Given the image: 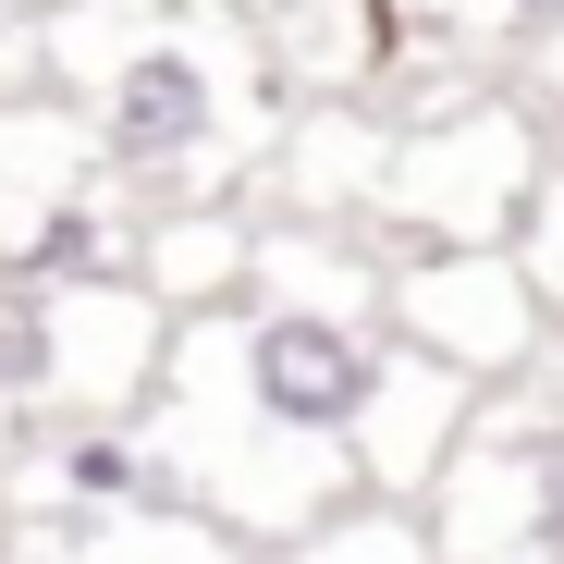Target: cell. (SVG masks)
<instances>
[{
  "label": "cell",
  "mask_w": 564,
  "mask_h": 564,
  "mask_svg": "<svg viewBox=\"0 0 564 564\" xmlns=\"http://www.w3.org/2000/svg\"><path fill=\"white\" fill-rule=\"evenodd\" d=\"M37 86L99 123L111 172L135 184H221L258 123V50L234 0H50L37 13Z\"/></svg>",
  "instance_id": "6da1fadb"
},
{
  "label": "cell",
  "mask_w": 564,
  "mask_h": 564,
  "mask_svg": "<svg viewBox=\"0 0 564 564\" xmlns=\"http://www.w3.org/2000/svg\"><path fill=\"white\" fill-rule=\"evenodd\" d=\"M197 368L234 393L246 430L344 454L368 430V405H381V381H393V332L344 319V307H234V319L197 332Z\"/></svg>",
  "instance_id": "7a4b0ae2"
},
{
  "label": "cell",
  "mask_w": 564,
  "mask_h": 564,
  "mask_svg": "<svg viewBox=\"0 0 564 564\" xmlns=\"http://www.w3.org/2000/svg\"><path fill=\"white\" fill-rule=\"evenodd\" d=\"M540 184H552V135H540L528 99H454V111L393 123L368 221H393L417 246H516Z\"/></svg>",
  "instance_id": "3957f363"
},
{
  "label": "cell",
  "mask_w": 564,
  "mask_h": 564,
  "mask_svg": "<svg viewBox=\"0 0 564 564\" xmlns=\"http://www.w3.org/2000/svg\"><path fill=\"white\" fill-rule=\"evenodd\" d=\"M540 319L552 307H540V282H528L516 246H417L381 282V332L417 344V356H442V368H466V381L516 368L540 344Z\"/></svg>",
  "instance_id": "277c9868"
},
{
  "label": "cell",
  "mask_w": 564,
  "mask_h": 564,
  "mask_svg": "<svg viewBox=\"0 0 564 564\" xmlns=\"http://www.w3.org/2000/svg\"><path fill=\"white\" fill-rule=\"evenodd\" d=\"M405 50H417V13H393V0H282L270 13V62L307 86V111L319 99H368Z\"/></svg>",
  "instance_id": "5b68a950"
},
{
  "label": "cell",
  "mask_w": 564,
  "mask_h": 564,
  "mask_svg": "<svg viewBox=\"0 0 564 564\" xmlns=\"http://www.w3.org/2000/svg\"><path fill=\"white\" fill-rule=\"evenodd\" d=\"M246 270H258V221L221 197H184L135 221V282L160 307H246Z\"/></svg>",
  "instance_id": "8992f818"
},
{
  "label": "cell",
  "mask_w": 564,
  "mask_h": 564,
  "mask_svg": "<svg viewBox=\"0 0 564 564\" xmlns=\"http://www.w3.org/2000/svg\"><path fill=\"white\" fill-rule=\"evenodd\" d=\"M381 282H393V270H368V258L344 246V221L282 209V221H258L246 307H344V319H381Z\"/></svg>",
  "instance_id": "52a82bcc"
},
{
  "label": "cell",
  "mask_w": 564,
  "mask_h": 564,
  "mask_svg": "<svg viewBox=\"0 0 564 564\" xmlns=\"http://www.w3.org/2000/svg\"><path fill=\"white\" fill-rule=\"evenodd\" d=\"M516 258H528V282H540V307L564 319V160H552V184H540V209H528Z\"/></svg>",
  "instance_id": "ba28073f"
},
{
  "label": "cell",
  "mask_w": 564,
  "mask_h": 564,
  "mask_svg": "<svg viewBox=\"0 0 564 564\" xmlns=\"http://www.w3.org/2000/svg\"><path fill=\"white\" fill-rule=\"evenodd\" d=\"M479 25H503V37H552L564 0H479Z\"/></svg>",
  "instance_id": "9c48e42d"
},
{
  "label": "cell",
  "mask_w": 564,
  "mask_h": 564,
  "mask_svg": "<svg viewBox=\"0 0 564 564\" xmlns=\"http://www.w3.org/2000/svg\"><path fill=\"white\" fill-rule=\"evenodd\" d=\"M528 74H540V99L564 111V25H552V37H528Z\"/></svg>",
  "instance_id": "30bf717a"
}]
</instances>
